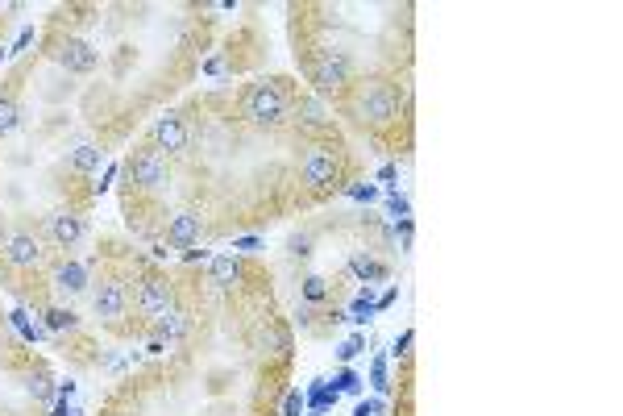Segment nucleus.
<instances>
[{"mask_svg":"<svg viewBox=\"0 0 623 416\" xmlns=\"http://www.w3.org/2000/svg\"><path fill=\"white\" fill-rule=\"evenodd\" d=\"M399 108H403V96L391 79H366L349 96V117L366 129H383V125L399 121Z\"/></svg>","mask_w":623,"mask_h":416,"instance_id":"1","label":"nucleus"},{"mask_svg":"<svg viewBox=\"0 0 623 416\" xmlns=\"http://www.w3.org/2000/svg\"><path fill=\"white\" fill-rule=\"evenodd\" d=\"M237 108L249 125H258V129H279L291 113V100H287V92H283L279 79H258V83H249V88L241 92Z\"/></svg>","mask_w":623,"mask_h":416,"instance_id":"2","label":"nucleus"},{"mask_svg":"<svg viewBox=\"0 0 623 416\" xmlns=\"http://www.w3.org/2000/svg\"><path fill=\"white\" fill-rule=\"evenodd\" d=\"M304 71L320 92H345L354 83V59L336 46H312L304 54Z\"/></svg>","mask_w":623,"mask_h":416,"instance_id":"3","label":"nucleus"},{"mask_svg":"<svg viewBox=\"0 0 623 416\" xmlns=\"http://www.w3.org/2000/svg\"><path fill=\"white\" fill-rule=\"evenodd\" d=\"M304 188H308L312 196H324V192H333L336 183H341V150L333 146H312L308 158H304Z\"/></svg>","mask_w":623,"mask_h":416,"instance_id":"4","label":"nucleus"},{"mask_svg":"<svg viewBox=\"0 0 623 416\" xmlns=\"http://www.w3.org/2000/svg\"><path fill=\"white\" fill-rule=\"evenodd\" d=\"M129 304H133L142 317L158 320L163 313H170V308H175V288H170L167 275L150 270V275H142V279H138V288H133V295H129Z\"/></svg>","mask_w":623,"mask_h":416,"instance_id":"5","label":"nucleus"},{"mask_svg":"<svg viewBox=\"0 0 623 416\" xmlns=\"http://www.w3.org/2000/svg\"><path fill=\"white\" fill-rule=\"evenodd\" d=\"M167 179H170V171H167L163 150H154L150 142L133 150V158H129V183H133V188L158 192V188H167Z\"/></svg>","mask_w":623,"mask_h":416,"instance_id":"6","label":"nucleus"},{"mask_svg":"<svg viewBox=\"0 0 623 416\" xmlns=\"http://www.w3.org/2000/svg\"><path fill=\"white\" fill-rule=\"evenodd\" d=\"M42 258H46V250H42V242H38L29 229H13V233L4 238V263H9L13 270H38Z\"/></svg>","mask_w":623,"mask_h":416,"instance_id":"7","label":"nucleus"},{"mask_svg":"<svg viewBox=\"0 0 623 416\" xmlns=\"http://www.w3.org/2000/svg\"><path fill=\"white\" fill-rule=\"evenodd\" d=\"M92 304H96L100 320H120L129 313V288H125V279L120 275H104L96 295H92Z\"/></svg>","mask_w":623,"mask_h":416,"instance_id":"8","label":"nucleus"},{"mask_svg":"<svg viewBox=\"0 0 623 416\" xmlns=\"http://www.w3.org/2000/svg\"><path fill=\"white\" fill-rule=\"evenodd\" d=\"M83 233H88V220L83 213H75V208H58V213H50L46 217V238L58 250H71V245L83 242Z\"/></svg>","mask_w":623,"mask_h":416,"instance_id":"9","label":"nucleus"},{"mask_svg":"<svg viewBox=\"0 0 623 416\" xmlns=\"http://www.w3.org/2000/svg\"><path fill=\"white\" fill-rule=\"evenodd\" d=\"M150 146L154 150H167V154H183L187 150V125L179 113H167L150 125Z\"/></svg>","mask_w":623,"mask_h":416,"instance_id":"10","label":"nucleus"},{"mask_svg":"<svg viewBox=\"0 0 623 416\" xmlns=\"http://www.w3.org/2000/svg\"><path fill=\"white\" fill-rule=\"evenodd\" d=\"M54 59H58V67H67L75 75L96 71V50L88 46V42H79V38H63L58 50H54Z\"/></svg>","mask_w":623,"mask_h":416,"instance_id":"11","label":"nucleus"},{"mask_svg":"<svg viewBox=\"0 0 623 416\" xmlns=\"http://www.w3.org/2000/svg\"><path fill=\"white\" fill-rule=\"evenodd\" d=\"M204 233V217L200 213H175L167 225V245L170 250H192Z\"/></svg>","mask_w":623,"mask_h":416,"instance_id":"12","label":"nucleus"},{"mask_svg":"<svg viewBox=\"0 0 623 416\" xmlns=\"http://www.w3.org/2000/svg\"><path fill=\"white\" fill-rule=\"evenodd\" d=\"M187 329H192V320H187V313H179V308H170V313H163V317L154 320V338H163L167 345L187 338Z\"/></svg>","mask_w":623,"mask_h":416,"instance_id":"13","label":"nucleus"},{"mask_svg":"<svg viewBox=\"0 0 623 416\" xmlns=\"http://www.w3.org/2000/svg\"><path fill=\"white\" fill-rule=\"evenodd\" d=\"M54 288L67 295H79L88 288V267H79V263H58L54 267Z\"/></svg>","mask_w":623,"mask_h":416,"instance_id":"14","label":"nucleus"},{"mask_svg":"<svg viewBox=\"0 0 623 416\" xmlns=\"http://www.w3.org/2000/svg\"><path fill=\"white\" fill-rule=\"evenodd\" d=\"M295 113H299V125L304 129H329V117H324V108H320V100H312V96H299L295 100Z\"/></svg>","mask_w":623,"mask_h":416,"instance_id":"15","label":"nucleus"},{"mask_svg":"<svg viewBox=\"0 0 623 416\" xmlns=\"http://www.w3.org/2000/svg\"><path fill=\"white\" fill-rule=\"evenodd\" d=\"M241 279V263L233 258V254H216L212 258V283L216 288H233Z\"/></svg>","mask_w":623,"mask_h":416,"instance_id":"16","label":"nucleus"},{"mask_svg":"<svg viewBox=\"0 0 623 416\" xmlns=\"http://www.w3.org/2000/svg\"><path fill=\"white\" fill-rule=\"evenodd\" d=\"M349 270H354L358 279H386V275H391V267L379 263V258H370V254H354V258H349Z\"/></svg>","mask_w":623,"mask_h":416,"instance_id":"17","label":"nucleus"},{"mask_svg":"<svg viewBox=\"0 0 623 416\" xmlns=\"http://www.w3.org/2000/svg\"><path fill=\"white\" fill-rule=\"evenodd\" d=\"M100 154H104V150H100V146H79V150H75V154H71V167H75V171H79V175L96 171V167H100Z\"/></svg>","mask_w":623,"mask_h":416,"instance_id":"18","label":"nucleus"},{"mask_svg":"<svg viewBox=\"0 0 623 416\" xmlns=\"http://www.w3.org/2000/svg\"><path fill=\"white\" fill-rule=\"evenodd\" d=\"M17 121H21V104H17L13 96H4V100H0V138H4V133H13V129H17Z\"/></svg>","mask_w":623,"mask_h":416,"instance_id":"19","label":"nucleus"},{"mask_svg":"<svg viewBox=\"0 0 623 416\" xmlns=\"http://www.w3.org/2000/svg\"><path fill=\"white\" fill-rule=\"evenodd\" d=\"M304 300H308V304H324V300H329V279L308 275V279H304Z\"/></svg>","mask_w":623,"mask_h":416,"instance_id":"20","label":"nucleus"},{"mask_svg":"<svg viewBox=\"0 0 623 416\" xmlns=\"http://www.w3.org/2000/svg\"><path fill=\"white\" fill-rule=\"evenodd\" d=\"M46 325L54 329V333H63V329H75L79 317H75L71 308H46Z\"/></svg>","mask_w":623,"mask_h":416,"instance_id":"21","label":"nucleus"},{"mask_svg":"<svg viewBox=\"0 0 623 416\" xmlns=\"http://www.w3.org/2000/svg\"><path fill=\"white\" fill-rule=\"evenodd\" d=\"M25 387H29V395H34V400H50V395H54V387H50V379L42 375V370H38V375H29V383H25Z\"/></svg>","mask_w":623,"mask_h":416,"instance_id":"22","label":"nucleus"},{"mask_svg":"<svg viewBox=\"0 0 623 416\" xmlns=\"http://www.w3.org/2000/svg\"><path fill=\"white\" fill-rule=\"evenodd\" d=\"M299 412H304V395L291 392L287 400H283V416H299Z\"/></svg>","mask_w":623,"mask_h":416,"instance_id":"23","label":"nucleus"},{"mask_svg":"<svg viewBox=\"0 0 623 416\" xmlns=\"http://www.w3.org/2000/svg\"><path fill=\"white\" fill-rule=\"evenodd\" d=\"M336 387H341V392H358V375H354V370H341V375H336Z\"/></svg>","mask_w":623,"mask_h":416,"instance_id":"24","label":"nucleus"},{"mask_svg":"<svg viewBox=\"0 0 623 416\" xmlns=\"http://www.w3.org/2000/svg\"><path fill=\"white\" fill-rule=\"evenodd\" d=\"M358 350H361V338H349V342H345L341 350H336V358H341V362H349V358H354Z\"/></svg>","mask_w":623,"mask_h":416,"instance_id":"25","label":"nucleus"},{"mask_svg":"<svg viewBox=\"0 0 623 416\" xmlns=\"http://www.w3.org/2000/svg\"><path fill=\"white\" fill-rule=\"evenodd\" d=\"M379 412H383V404H379V400H361L354 416H379Z\"/></svg>","mask_w":623,"mask_h":416,"instance_id":"26","label":"nucleus"},{"mask_svg":"<svg viewBox=\"0 0 623 416\" xmlns=\"http://www.w3.org/2000/svg\"><path fill=\"white\" fill-rule=\"evenodd\" d=\"M374 387H379V392H386V387H391V383H386V362H383V358L374 362Z\"/></svg>","mask_w":623,"mask_h":416,"instance_id":"27","label":"nucleus"},{"mask_svg":"<svg viewBox=\"0 0 623 416\" xmlns=\"http://www.w3.org/2000/svg\"><path fill=\"white\" fill-rule=\"evenodd\" d=\"M291 254H299V258H308V254H312V250H308V238H295V242H291Z\"/></svg>","mask_w":623,"mask_h":416,"instance_id":"28","label":"nucleus"},{"mask_svg":"<svg viewBox=\"0 0 623 416\" xmlns=\"http://www.w3.org/2000/svg\"><path fill=\"white\" fill-rule=\"evenodd\" d=\"M411 338H416V333H411V329H408V333H399V342H395V354H408Z\"/></svg>","mask_w":623,"mask_h":416,"instance_id":"29","label":"nucleus"},{"mask_svg":"<svg viewBox=\"0 0 623 416\" xmlns=\"http://www.w3.org/2000/svg\"><path fill=\"white\" fill-rule=\"evenodd\" d=\"M204 71H208V75H220V71H225V59H208V63H204Z\"/></svg>","mask_w":623,"mask_h":416,"instance_id":"30","label":"nucleus"},{"mask_svg":"<svg viewBox=\"0 0 623 416\" xmlns=\"http://www.w3.org/2000/svg\"><path fill=\"white\" fill-rule=\"evenodd\" d=\"M349 196H358V200H374L379 192H374V188H349Z\"/></svg>","mask_w":623,"mask_h":416,"instance_id":"31","label":"nucleus"},{"mask_svg":"<svg viewBox=\"0 0 623 416\" xmlns=\"http://www.w3.org/2000/svg\"><path fill=\"white\" fill-rule=\"evenodd\" d=\"M395 175H399V167H395V163H386L383 171H379V179H386V183H391V179H395Z\"/></svg>","mask_w":623,"mask_h":416,"instance_id":"32","label":"nucleus"},{"mask_svg":"<svg viewBox=\"0 0 623 416\" xmlns=\"http://www.w3.org/2000/svg\"><path fill=\"white\" fill-rule=\"evenodd\" d=\"M154 254H158V258H170V254H175V250H170L167 242H154Z\"/></svg>","mask_w":623,"mask_h":416,"instance_id":"33","label":"nucleus"},{"mask_svg":"<svg viewBox=\"0 0 623 416\" xmlns=\"http://www.w3.org/2000/svg\"><path fill=\"white\" fill-rule=\"evenodd\" d=\"M4 59H9V50H4V46H0V63H4Z\"/></svg>","mask_w":623,"mask_h":416,"instance_id":"34","label":"nucleus"}]
</instances>
